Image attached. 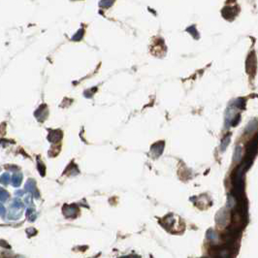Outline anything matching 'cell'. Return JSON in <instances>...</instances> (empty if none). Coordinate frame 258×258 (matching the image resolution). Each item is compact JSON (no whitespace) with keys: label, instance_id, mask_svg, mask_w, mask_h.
<instances>
[{"label":"cell","instance_id":"obj_1","mask_svg":"<svg viewBox=\"0 0 258 258\" xmlns=\"http://www.w3.org/2000/svg\"><path fill=\"white\" fill-rule=\"evenodd\" d=\"M113 2H114V0H103L102 2H100V5H101L102 7L107 8V7H109V6H111L112 4H113Z\"/></svg>","mask_w":258,"mask_h":258}]
</instances>
